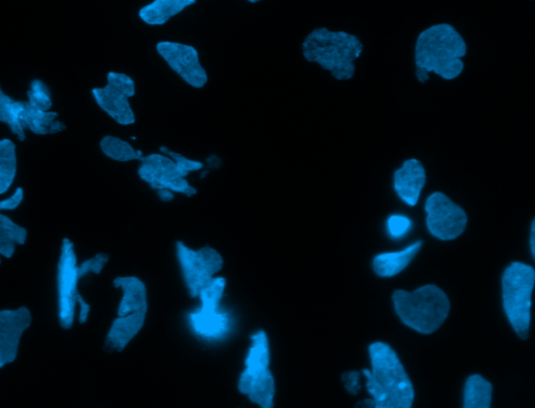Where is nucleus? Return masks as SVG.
Returning <instances> with one entry per match:
<instances>
[{
    "label": "nucleus",
    "instance_id": "6",
    "mask_svg": "<svg viewBox=\"0 0 535 408\" xmlns=\"http://www.w3.org/2000/svg\"><path fill=\"white\" fill-rule=\"evenodd\" d=\"M534 282V268L521 262L511 263L502 278L504 311L509 323L522 339L529 335Z\"/></svg>",
    "mask_w": 535,
    "mask_h": 408
},
{
    "label": "nucleus",
    "instance_id": "27",
    "mask_svg": "<svg viewBox=\"0 0 535 408\" xmlns=\"http://www.w3.org/2000/svg\"><path fill=\"white\" fill-rule=\"evenodd\" d=\"M225 289L226 280L222 277H215L199 292L201 307L220 308Z\"/></svg>",
    "mask_w": 535,
    "mask_h": 408
},
{
    "label": "nucleus",
    "instance_id": "23",
    "mask_svg": "<svg viewBox=\"0 0 535 408\" xmlns=\"http://www.w3.org/2000/svg\"><path fill=\"white\" fill-rule=\"evenodd\" d=\"M492 396V383L480 375H472L465 383L463 407L490 408L492 406Z\"/></svg>",
    "mask_w": 535,
    "mask_h": 408
},
{
    "label": "nucleus",
    "instance_id": "16",
    "mask_svg": "<svg viewBox=\"0 0 535 408\" xmlns=\"http://www.w3.org/2000/svg\"><path fill=\"white\" fill-rule=\"evenodd\" d=\"M193 331L205 340H217L228 333L231 326L230 316L220 308L200 307L189 315Z\"/></svg>",
    "mask_w": 535,
    "mask_h": 408
},
{
    "label": "nucleus",
    "instance_id": "15",
    "mask_svg": "<svg viewBox=\"0 0 535 408\" xmlns=\"http://www.w3.org/2000/svg\"><path fill=\"white\" fill-rule=\"evenodd\" d=\"M148 312H133L113 321L105 340L107 352H123L146 324Z\"/></svg>",
    "mask_w": 535,
    "mask_h": 408
},
{
    "label": "nucleus",
    "instance_id": "7",
    "mask_svg": "<svg viewBox=\"0 0 535 408\" xmlns=\"http://www.w3.org/2000/svg\"><path fill=\"white\" fill-rule=\"evenodd\" d=\"M176 254L185 286L192 298H198L201 289L219 274L224 265L222 255L209 246L195 251L179 241L176 243Z\"/></svg>",
    "mask_w": 535,
    "mask_h": 408
},
{
    "label": "nucleus",
    "instance_id": "37",
    "mask_svg": "<svg viewBox=\"0 0 535 408\" xmlns=\"http://www.w3.org/2000/svg\"><path fill=\"white\" fill-rule=\"evenodd\" d=\"M0 257H2V256H0ZM0 264H2V260H0Z\"/></svg>",
    "mask_w": 535,
    "mask_h": 408
},
{
    "label": "nucleus",
    "instance_id": "13",
    "mask_svg": "<svg viewBox=\"0 0 535 408\" xmlns=\"http://www.w3.org/2000/svg\"><path fill=\"white\" fill-rule=\"evenodd\" d=\"M239 392L263 408H272L276 393L275 379L270 368L245 369L238 383Z\"/></svg>",
    "mask_w": 535,
    "mask_h": 408
},
{
    "label": "nucleus",
    "instance_id": "30",
    "mask_svg": "<svg viewBox=\"0 0 535 408\" xmlns=\"http://www.w3.org/2000/svg\"><path fill=\"white\" fill-rule=\"evenodd\" d=\"M411 220L402 215H393L387 221V229L392 239H402L411 230Z\"/></svg>",
    "mask_w": 535,
    "mask_h": 408
},
{
    "label": "nucleus",
    "instance_id": "10",
    "mask_svg": "<svg viewBox=\"0 0 535 408\" xmlns=\"http://www.w3.org/2000/svg\"><path fill=\"white\" fill-rule=\"evenodd\" d=\"M425 209L428 230L440 240H454L467 228V213L444 193L431 194L426 201Z\"/></svg>",
    "mask_w": 535,
    "mask_h": 408
},
{
    "label": "nucleus",
    "instance_id": "31",
    "mask_svg": "<svg viewBox=\"0 0 535 408\" xmlns=\"http://www.w3.org/2000/svg\"><path fill=\"white\" fill-rule=\"evenodd\" d=\"M108 262L109 256L104 253L84 261L78 266L80 278L83 279L90 274L100 275Z\"/></svg>",
    "mask_w": 535,
    "mask_h": 408
},
{
    "label": "nucleus",
    "instance_id": "14",
    "mask_svg": "<svg viewBox=\"0 0 535 408\" xmlns=\"http://www.w3.org/2000/svg\"><path fill=\"white\" fill-rule=\"evenodd\" d=\"M427 183V173L424 165L411 158L394 172L393 188L399 197L410 207L416 206Z\"/></svg>",
    "mask_w": 535,
    "mask_h": 408
},
{
    "label": "nucleus",
    "instance_id": "17",
    "mask_svg": "<svg viewBox=\"0 0 535 408\" xmlns=\"http://www.w3.org/2000/svg\"><path fill=\"white\" fill-rule=\"evenodd\" d=\"M113 286L122 290L118 316L133 312H148V291L146 284L136 277H118Z\"/></svg>",
    "mask_w": 535,
    "mask_h": 408
},
{
    "label": "nucleus",
    "instance_id": "26",
    "mask_svg": "<svg viewBox=\"0 0 535 408\" xmlns=\"http://www.w3.org/2000/svg\"><path fill=\"white\" fill-rule=\"evenodd\" d=\"M270 362L271 352L268 336L265 331H259L251 337V347L245 360V369L270 368Z\"/></svg>",
    "mask_w": 535,
    "mask_h": 408
},
{
    "label": "nucleus",
    "instance_id": "21",
    "mask_svg": "<svg viewBox=\"0 0 535 408\" xmlns=\"http://www.w3.org/2000/svg\"><path fill=\"white\" fill-rule=\"evenodd\" d=\"M26 101H16L9 97L0 86V123L9 126L11 132L17 136L20 142L27 139V128L22 121V112Z\"/></svg>",
    "mask_w": 535,
    "mask_h": 408
},
{
    "label": "nucleus",
    "instance_id": "11",
    "mask_svg": "<svg viewBox=\"0 0 535 408\" xmlns=\"http://www.w3.org/2000/svg\"><path fill=\"white\" fill-rule=\"evenodd\" d=\"M156 51L186 84L197 89L206 86L208 74L193 45L165 40L156 44Z\"/></svg>",
    "mask_w": 535,
    "mask_h": 408
},
{
    "label": "nucleus",
    "instance_id": "8",
    "mask_svg": "<svg viewBox=\"0 0 535 408\" xmlns=\"http://www.w3.org/2000/svg\"><path fill=\"white\" fill-rule=\"evenodd\" d=\"M91 95L98 106L119 125L135 124L136 117L130 99L136 95V85L133 78L125 73L109 72L107 84L95 87Z\"/></svg>",
    "mask_w": 535,
    "mask_h": 408
},
{
    "label": "nucleus",
    "instance_id": "34",
    "mask_svg": "<svg viewBox=\"0 0 535 408\" xmlns=\"http://www.w3.org/2000/svg\"><path fill=\"white\" fill-rule=\"evenodd\" d=\"M157 194H158L159 198H160L162 201H165V202L172 201V200H174V198H175L174 193L171 192V191H169V190H161V191H157Z\"/></svg>",
    "mask_w": 535,
    "mask_h": 408
},
{
    "label": "nucleus",
    "instance_id": "9",
    "mask_svg": "<svg viewBox=\"0 0 535 408\" xmlns=\"http://www.w3.org/2000/svg\"><path fill=\"white\" fill-rule=\"evenodd\" d=\"M137 174L155 191L169 190L188 197L198 193L179 171L172 158L162 152L144 155Z\"/></svg>",
    "mask_w": 535,
    "mask_h": 408
},
{
    "label": "nucleus",
    "instance_id": "33",
    "mask_svg": "<svg viewBox=\"0 0 535 408\" xmlns=\"http://www.w3.org/2000/svg\"><path fill=\"white\" fill-rule=\"evenodd\" d=\"M359 375V372H348L342 376L346 390L354 396H356L358 391L361 389L359 385Z\"/></svg>",
    "mask_w": 535,
    "mask_h": 408
},
{
    "label": "nucleus",
    "instance_id": "5",
    "mask_svg": "<svg viewBox=\"0 0 535 408\" xmlns=\"http://www.w3.org/2000/svg\"><path fill=\"white\" fill-rule=\"evenodd\" d=\"M78 266L75 243L65 238L62 241L57 269L58 320L65 330L73 328L78 306L80 307V324L88 321L91 310L79 291L81 278Z\"/></svg>",
    "mask_w": 535,
    "mask_h": 408
},
{
    "label": "nucleus",
    "instance_id": "12",
    "mask_svg": "<svg viewBox=\"0 0 535 408\" xmlns=\"http://www.w3.org/2000/svg\"><path fill=\"white\" fill-rule=\"evenodd\" d=\"M32 320L27 307L0 310V369L17 359L22 335L31 327Z\"/></svg>",
    "mask_w": 535,
    "mask_h": 408
},
{
    "label": "nucleus",
    "instance_id": "20",
    "mask_svg": "<svg viewBox=\"0 0 535 408\" xmlns=\"http://www.w3.org/2000/svg\"><path fill=\"white\" fill-rule=\"evenodd\" d=\"M422 245L423 241H418L404 251L378 255L374 260L376 274L382 278H392L401 274L420 252Z\"/></svg>",
    "mask_w": 535,
    "mask_h": 408
},
{
    "label": "nucleus",
    "instance_id": "22",
    "mask_svg": "<svg viewBox=\"0 0 535 408\" xmlns=\"http://www.w3.org/2000/svg\"><path fill=\"white\" fill-rule=\"evenodd\" d=\"M27 239V229L0 212V256L11 259L16 252V247L25 245Z\"/></svg>",
    "mask_w": 535,
    "mask_h": 408
},
{
    "label": "nucleus",
    "instance_id": "1",
    "mask_svg": "<svg viewBox=\"0 0 535 408\" xmlns=\"http://www.w3.org/2000/svg\"><path fill=\"white\" fill-rule=\"evenodd\" d=\"M372 370H362L371 399L359 406L376 408H410L414 401L412 382L397 353L385 343L369 347Z\"/></svg>",
    "mask_w": 535,
    "mask_h": 408
},
{
    "label": "nucleus",
    "instance_id": "32",
    "mask_svg": "<svg viewBox=\"0 0 535 408\" xmlns=\"http://www.w3.org/2000/svg\"><path fill=\"white\" fill-rule=\"evenodd\" d=\"M23 200H25V190L19 187L12 196L0 201V212L17 210Z\"/></svg>",
    "mask_w": 535,
    "mask_h": 408
},
{
    "label": "nucleus",
    "instance_id": "19",
    "mask_svg": "<svg viewBox=\"0 0 535 408\" xmlns=\"http://www.w3.org/2000/svg\"><path fill=\"white\" fill-rule=\"evenodd\" d=\"M22 121L27 130L37 135L56 134L67 128L65 123L59 120L58 112L36 109L28 101L22 112Z\"/></svg>",
    "mask_w": 535,
    "mask_h": 408
},
{
    "label": "nucleus",
    "instance_id": "24",
    "mask_svg": "<svg viewBox=\"0 0 535 408\" xmlns=\"http://www.w3.org/2000/svg\"><path fill=\"white\" fill-rule=\"evenodd\" d=\"M17 148L10 139L0 140V195L6 194L17 176Z\"/></svg>",
    "mask_w": 535,
    "mask_h": 408
},
{
    "label": "nucleus",
    "instance_id": "4",
    "mask_svg": "<svg viewBox=\"0 0 535 408\" xmlns=\"http://www.w3.org/2000/svg\"><path fill=\"white\" fill-rule=\"evenodd\" d=\"M392 300L401 321L425 335L443 326L451 309L447 294L435 285H426L413 292L397 290Z\"/></svg>",
    "mask_w": 535,
    "mask_h": 408
},
{
    "label": "nucleus",
    "instance_id": "25",
    "mask_svg": "<svg viewBox=\"0 0 535 408\" xmlns=\"http://www.w3.org/2000/svg\"><path fill=\"white\" fill-rule=\"evenodd\" d=\"M100 148L110 160L119 163L141 162L144 156L141 150H136L129 142L113 135L104 136Z\"/></svg>",
    "mask_w": 535,
    "mask_h": 408
},
{
    "label": "nucleus",
    "instance_id": "35",
    "mask_svg": "<svg viewBox=\"0 0 535 408\" xmlns=\"http://www.w3.org/2000/svg\"><path fill=\"white\" fill-rule=\"evenodd\" d=\"M534 229H535V222L533 220L532 226H531V237H530L531 254H532L533 258L535 257V241H534L535 233H534Z\"/></svg>",
    "mask_w": 535,
    "mask_h": 408
},
{
    "label": "nucleus",
    "instance_id": "3",
    "mask_svg": "<svg viewBox=\"0 0 535 408\" xmlns=\"http://www.w3.org/2000/svg\"><path fill=\"white\" fill-rule=\"evenodd\" d=\"M363 50V43L356 35L327 28L315 29L301 45L302 55L308 62L319 64L338 81L355 77V62Z\"/></svg>",
    "mask_w": 535,
    "mask_h": 408
},
{
    "label": "nucleus",
    "instance_id": "36",
    "mask_svg": "<svg viewBox=\"0 0 535 408\" xmlns=\"http://www.w3.org/2000/svg\"><path fill=\"white\" fill-rule=\"evenodd\" d=\"M247 2H249L251 4H257V3L262 2V0H247Z\"/></svg>",
    "mask_w": 535,
    "mask_h": 408
},
{
    "label": "nucleus",
    "instance_id": "28",
    "mask_svg": "<svg viewBox=\"0 0 535 408\" xmlns=\"http://www.w3.org/2000/svg\"><path fill=\"white\" fill-rule=\"evenodd\" d=\"M28 102L36 109L49 111L53 107L51 89L42 80L35 79L27 93Z\"/></svg>",
    "mask_w": 535,
    "mask_h": 408
},
{
    "label": "nucleus",
    "instance_id": "29",
    "mask_svg": "<svg viewBox=\"0 0 535 408\" xmlns=\"http://www.w3.org/2000/svg\"><path fill=\"white\" fill-rule=\"evenodd\" d=\"M159 152L169 155L176 163L179 171L184 177H188L191 173L201 171L204 169V163L200 161L191 160V158L182 155L179 152L173 151L166 146H161Z\"/></svg>",
    "mask_w": 535,
    "mask_h": 408
},
{
    "label": "nucleus",
    "instance_id": "2",
    "mask_svg": "<svg viewBox=\"0 0 535 408\" xmlns=\"http://www.w3.org/2000/svg\"><path fill=\"white\" fill-rule=\"evenodd\" d=\"M467 53V43L453 26L440 24L428 28L416 40L417 81L427 83L431 73L445 80H455L464 70L462 59Z\"/></svg>",
    "mask_w": 535,
    "mask_h": 408
},
{
    "label": "nucleus",
    "instance_id": "18",
    "mask_svg": "<svg viewBox=\"0 0 535 408\" xmlns=\"http://www.w3.org/2000/svg\"><path fill=\"white\" fill-rule=\"evenodd\" d=\"M197 3V0H154L138 12L145 24L149 26H164L184 9Z\"/></svg>",
    "mask_w": 535,
    "mask_h": 408
}]
</instances>
